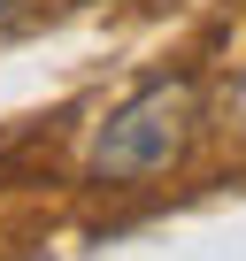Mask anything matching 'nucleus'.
Listing matches in <instances>:
<instances>
[{"mask_svg": "<svg viewBox=\"0 0 246 261\" xmlns=\"http://www.w3.org/2000/svg\"><path fill=\"white\" fill-rule=\"evenodd\" d=\"M192 123H200L192 85H185V77H162V85L131 92V100H123V108L92 130L85 169H92L100 185H146V177H162V169H177V162H185Z\"/></svg>", "mask_w": 246, "mask_h": 261, "instance_id": "nucleus-1", "label": "nucleus"}, {"mask_svg": "<svg viewBox=\"0 0 246 261\" xmlns=\"http://www.w3.org/2000/svg\"><path fill=\"white\" fill-rule=\"evenodd\" d=\"M231 108H238V123H246V77H238V92H231Z\"/></svg>", "mask_w": 246, "mask_h": 261, "instance_id": "nucleus-3", "label": "nucleus"}, {"mask_svg": "<svg viewBox=\"0 0 246 261\" xmlns=\"http://www.w3.org/2000/svg\"><path fill=\"white\" fill-rule=\"evenodd\" d=\"M16 8H23V0H0V31H8V23H16Z\"/></svg>", "mask_w": 246, "mask_h": 261, "instance_id": "nucleus-2", "label": "nucleus"}]
</instances>
